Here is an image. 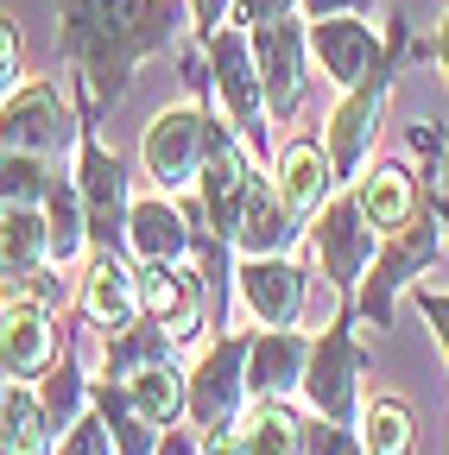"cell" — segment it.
I'll return each mask as SVG.
<instances>
[{"label": "cell", "instance_id": "cell-39", "mask_svg": "<svg viewBox=\"0 0 449 455\" xmlns=\"http://www.w3.org/2000/svg\"><path fill=\"white\" fill-rule=\"evenodd\" d=\"M221 7H229V0H196V26L215 38V26H221Z\"/></svg>", "mask_w": 449, "mask_h": 455}, {"label": "cell", "instance_id": "cell-3", "mask_svg": "<svg viewBox=\"0 0 449 455\" xmlns=\"http://www.w3.org/2000/svg\"><path fill=\"white\" fill-rule=\"evenodd\" d=\"M83 164H76V196H83V221H89V241L101 253H121L127 241V215H133V196H127V171L121 158H108L101 140L83 127Z\"/></svg>", "mask_w": 449, "mask_h": 455}, {"label": "cell", "instance_id": "cell-14", "mask_svg": "<svg viewBox=\"0 0 449 455\" xmlns=\"http://www.w3.org/2000/svg\"><path fill=\"white\" fill-rule=\"evenodd\" d=\"M58 367V329L38 304H7L0 316V373L7 379H38Z\"/></svg>", "mask_w": 449, "mask_h": 455}, {"label": "cell", "instance_id": "cell-29", "mask_svg": "<svg viewBox=\"0 0 449 455\" xmlns=\"http://www.w3.org/2000/svg\"><path fill=\"white\" fill-rule=\"evenodd\" d=\"M44 228H51V266L70 272V259H76V253H83V241H89L83 196H76L70 184H51V196H44Z\"/></svg>", "mask_w": 449, "mask_h": 455}, {"label": "cell", "instance_id": "cell-41", "mask_svg": "<svg viewBox=\"0 0 449 455\" xmlns=\"http://www.w3.org/2000/svg\"><path fill=\"white\" fill-rule=\"evenodd\" d=\"M437 57H443V70H449V13H443V32H437Z\"/></svg>", "mask_w": 449, "mask_h": 455}, {"label": "cell", "instance_id": "cell-4", "mask_svg": "<svg viewBox=\"0 0 449 455\" xmlns=\"http://www.w3.org/2000/svg\"><path fill=\"white\" fill-rule=\"evenodd\" d=\"M209 57H215V95L229 108V121L247 146H272L266 133V89H260V64H253V38L241 32H215L209 38Z\"/></svg>", "mask_w": 449, "mask_h": 455}, {"label": "cell", "instance_id": "cell-8", "mask_svg": "<svg viewBox=\"0 0 449 455\" xmlns=\"http://www.w3.org/2000/svg\"><path fill=\"white\" fill-rule=\"evenodd\" d=\"M437 259V221L430 215H412L399 235H386V247L373 253V278H367V298H361V310H367V323H380L386 329V316H392V291H399L405 278H418L424 266Z\"/></svg>", "mask_w": 449, "mask_h": 455}, {"label": "cell", "instance_id": "cell-18", "mask_svg": "<svg viewBox=\"0 0 449 455\" xmlns=\"http://www.w3.org/2000/svg\"><path fill=\"white\" fill-rule=\"evenodd\" d=\"M310 367V341L298 329H266L260 341H247V392L253 398H285L292 386H304Z\"/></svg>", "mask_w": 449, "mask_h": 455}, {"label": "cell", "instance_id": "cell-10", "mask_svg": "<svg viewBox=\"0 0 449 455\" xmlns=\"http://www.w3.org/2000/svg\"><path fill=\"white\" fill-rule=\"evenodd\" d=\"M310 51L323 57V76L342 89V95H349V89H361V83H373V76H386L380 38H373V26H361L355 13L317 20V26H310Z\"/></svg>", "mask_w": 449, "mask_h": 455}, {"label": "cell", "instance_id": "cell-30", "mask_svg": "<svg viewBox=\"0 0 449 455\" xmlns=\"http://www.w3.org/2000/svg\"><path fill=\"white\" fill-rule=\"evenodd\" d=\"M51 158H32V152H0V215L13 209H38L51 196Z\"/></svg>", "mask_w": 449, "mask_h": 455}, {"label": "cell", "instance_id": "cell-33", "mask_svg": "<svg viewBox=\"0 0 449 455\" xmlns=\"http://www.w3.org/2000/svg\"><path fill=\"white\" fill-rule=\"evenodd\" d=\"M51 455H115V436H108L101 411L76 418L70 430H58V443H51Z\"/></svg>", "mask_w": 449, "mask_h": 455}, {"label": "cell", "instance_id": "cell-20", "mask_svg": "<svg viewBox=\"0 0 449 455\" xmlns=\"http://www.w3.org/2000/svg\"><path fill=\"white\" fill-rule=\"evenodd\" d=\"M83 316L108 323V329H127L140 316V272L121 253H101L83 278Z\"/></svg>", "mask_w": 449, "mask_h": 455}, {"label": "cell", "instance_id": "cell-42", "mask_svg": "<svg viewBox=\"0 0 449 455\" xmlns=\"http://www.w3.org/2000/svg\"><path fill=\"white\" fill-rule=\"evenodd\" d=\"M437 215H443V221H449V203H437Z\"/></svg>", "mask_w": 449, "mask_h": 455}, {"label": "cell", "instance_id": "cell-1", "mask_svg": "<svg viewBox=\"0 0 449 455\" xmlns=\"http://www.w3.org/2000/svg\"><path fill=\"white\" fill-rule=\"evenodd\" d=\"M184 13L172 0H64V51L89 89V108H108L152 51L178 38Z\"/></svg>", "mask_w": 449, "mask_h": 455}, {"label": "cell", "instance_id": "cell-22", "mask_svg": "<svg viewBox=\"0 0 449 455\" xmlns=\"http://www.w3.org/2000/svg\"><path fill=\"white\" fill-rule=\"evenodd\" d=\"M51 266V228L38 209H13V215H0V298L13 291L20 278L44 272Z\"/></svg>", "mask_w": 449, "mask_h": 455}, {"label": "cell", "instance_id": "cell-17", "mask_svg": "<svg viewBox=\"0 0 449 455\" xmlns=\"http://www.w3.org/2000/svg\"><path fill=\"white\" fill-rule=\"evenodd\" d=\"M298 241V215L278 203L272 178H253L247 184V203H241V228H235V247L247 259H285V247Z\"/></svg>", "mask_w": 449, "mask_h": 455}, {"label": "cell", "instance_id": "cell-24", "mask_svg": "<svg viewBox=\"0 0 449 455\" xmlns=\"http://www.w3.org/2000/svg\"><path fill=\"white\" fill-rule=\"evenodd\" d=\"M89 405L101 411V424H108V436H115V449L121 455H158V424H146L140 418V405L127 398V386H115V379H101V386H89Z\"/></svg>", "mask_w": 449, "mask_h": 455}, {"label": "cell", "instance_id": "cell-23", "mask_svg": "<svg viewBox=\"0 0 449 455\" xmlns=\"http://www.w3.org/2000/svg\"><path fill=\"white\" fill-rule=\"evenodd\" d=\"M32 449H51L44 398L0 373V455H32Z\"/></svg>", "mask_w": 449, "mask_h": 455}, {"label": "cell", "instance_id": "cell-27", "mask_svg": "<svg viewBox=\"0 0 449 455\" xmlns=\"http://www.w3.org/2000/svg\"><path fill=\"white\" fill-rule=\"evenodd\" d=\"M127 398H133V405H140V418L146 424H172L184 405H190V379L172 367V361H158V367H146V373H133L127 379Z\"/></svg>", "mask_w": 449, "mask_h": 455}, {"label": "cell", "instance_id": "cell-5", "mask_svg": "<svg viewBox=\"0 0 449 455\" xmlns=\"http://www.w3.org/2000/svg\"><path fill=\"white\" fill-rule=\"evenodd\" d=\"M209 140H215V121L196 108H164L158 121L146 127V171L158 190H184L203 178V158H209Z\"/></svg>", "mask_w": 449, "mask_h": 455}, {"label": "cell", "instance_id": "cell-28", "mask_svg": "<svg viewBox=\"0 0 449 455\" xmlns=\"http://www.w3.org/2000/svg\"><path fill=\"white\" fill-rule=\"evenodd\" d=\"M247 455H304V424L285 411V398H260L253 418L241 424Z\"/></svg>", "mask_w": 449, "mask_h": 455}, {"label": "cell", "instance_id": "cell-37", "mask_svg": "<svg viewBox=\"0 0 449 455\" xmlns=\"http://www.w3.org/2000/svg\"><path fill=\"white\" fill-rule=\"evenodd\" d=\"M418 310L430 316L437 341H443V355H449V291H418Z\"/></svg>", "mask_w": 449, "mask_h": 455}, {"label": "cell", "instance_id": "cell-13", "mask_svg": "<svg viewBox=\"0 0 449 455\" xmlns=\"http://www.w3.org/2000/svg\"><path fill=\"white\" fill-rule=\"evenodd\" d=\"M380 114H386V76L349 89L342 108L329 114V171H335V178H355V171H361V158L380 140Z\"/></svg>", "mask_w": 449, "mask_h": 455}, {"label": "cell", "instance_id": "cell-11", "mask_svg": "<svg viewBox=\"0 0 449 455\" xmlns=\"http://www.w3.org/2000/svg\"><path fill=\"white\" fill-rule=\"evenodd\" d=\"M304 44H310V32L298 20L253 26V64H260V89H266V114H278V121L304 101Z\"/></svg>", "mask_w": 449, "mask_h": 455}, {"label": "cell", "instance_id": "cell-26", "mask_svg": "<svg viewBox=\"0 0 449 455\" xmlns=\"http://www.w3.org/2000/svg\"><path fill=\"white\" fill-rule=\"evenodd\" d=\"M158 361H172V335H164L158 323H127L115 341H108L101 373L121 386V379H133V373H146V367H158Z\"/></svg>", "mask_w": 449, "mask_h": 455}, {"label": "cell", "instance_id": "cell-19", "mask_svg": "<svg viewBox=\"0 0 449 455\" xmlns=\"http://www.w3.org/2000/svg\"><path fill=\"white\" fill-rule=\"evenodd\" d=\"M329 184H335V178H329V158H323V146H317V140H292L285 152H278L272 190H278V203H285V209H292L298 221L323 209Z\"/></svg>", "mask_w": 449, "mask_h": 455}, {"label": "cell", "instance_id": "cell-34", "mask_svg": "<svg viewBox=\"0 0 449 455\" xmlns=\"http://www.w3.org/2000/svg\"><path fill=\"white\" fill-rule=\"evenodd\" d=\"M304 455H367V449L349 436V424L317 418V424H304Z\"/></svg>", "mask_w": 449, "mask_h": 455}, {"label": "cell", "instance_id": "cell-31", "mask_svg": "<svg viewBox=\"0 0 449 455\" xmlns=\"http://www.w3.org/2000/svg\"><path fill=\"white\" fill-rule=\"evenodd\" d=\"M418 430H412V405L405 398H373L361 411V449L367 455H412Z\"/></svg>", "mask_w": 449, "mask_h": 455}, {"label": "cell", "instance_id": "cell-38", "mask_svg": "<svg viewBox=\"0 0 449 455\" xmlns=\"http://www.w3.org/2000/svg\"><path fill=\"white\" fill-rule=\"evenodd\" d=\"M298 7H304V13H317V20H335V13H355V20H361L373 0H298Z\"/></svg>", "mask_w": 449, "mask_h": 455}, {"label": "cell", "instance_id": "cell-36", "mask_svg": "<svg viewBox=\"0 0 449 455\" xmlns=\"http://www.w3.org/2000/svg\"><path fill=\"white\" fill-rule=\"evenodd\" d=\"M20 83V26L0 13V95Z\"/></svg>", "mask_w": 449, "mask_h": 455}, {"label": "cell", "instance_id": "cell-43", "mask_svg": "<svg viewBox=\"0 0 449 455\" xmlns=\"http://www.w3.org/2000/svg\"><path fill=\"white\" fill-rule=\"evenodd\" d=\"M32 455H51V449H32Z\"/></svg>", "mask_w": 449, "mask_h": 455}, {"label": "cell", "instance_id": "cell-15", "mask_svg": "<svg viewBox=\"0 0 449 455\" xmlns=\"http://www.w3.org/2000/svg\"><path fill=\"white\" fill-rule=\"evenodd\" d=\"M241 298L260 329H292L304 316V272L292 259H247L241 266Z\"/></svg>", "mask_w": 449, "mask_h": 455}, {"label": "cell", "instance_id": "cell-9", "mask_svg": "<svg viewBox=\"0 0 449 455\" xmlns=\"http://www.w3.org/2000/svg\"><path fill=\"white\" fill-rule=\"evenodd\" d=\"M317 253H323V272H329L335 291H349V284L373 266V253H380V228L361 215L355 196H335V203L323 209V221H317Z\"/></svg>", "mask_w": 449, "mask_h": 455}, {"label": "cell", "instance_id": "cell-35", "mask_svg": "<svg viewBox=\"0 0 449 455\" xmlns=\"http://www.w3.org/2000/svg\"><path fill=\"white\" fill-rule=\"evenodd\" d=\"M298 0H235V20L241 26H278V20H292Z\"/></svg>", "mask_w": 449, "mask_h": 455}, {"label": "cell", "instance_id": "cell-2", "mask_svg": "<svg viewBox=\"0 0 449 455\" xmlns=\"http://www.w3.org/2000/svg\"><path fill=\"white\" fill-rule=\"evenodd\" d=\"M361 341L342 329V323H329L323 341H310V367H304V398L317 405V418L329 424H361Z\"/></svg>", "mask_w": 449, "mask_h": 455}, {"label": "cell", "instance_id": "cell-40", "mask_svg": "<svg viewBox=\"0 0 449 455\" xmlns=\"http://www.w3.org/2000/svg\"><path fill=\"white\" fill-rule=\"evenodd\" d=\"M158 455H196V443H184V436L172 430V436H164V443H158Z\"/></svg>", "mask_w": 449, "mask_h": 455}, {"label": "cell", "instance_id": "cell-16", "mask_svg": "<svg viewBox=\"0 0 449 455\" xmlns=\"http://www.w3.org/2000/svg\"><path fill=\"white\" fill-rule=\"evenodd\" d=\"M140 310L146 323H158L172 341L196 335V310H203V284L190 266H146L140 272Z\"/></svg>", "mask_w": 449, "mask_h": 455}, {"label": "cell", "instance_id": "cell-12", "mask_svg": "<svg viewBox=\"0 0 449 455\" xmlns=\"http://www.w3.org/2000/svg\"><path fill=\"white\" fill-rule=\"evenodd\" d=\"M203 215L215 228V241H235V228H241V203H247V184H253V171H247V152L229 127H215L209 140V158H203Z\"/></svg>", "mask_w": 449, "mask_h": 455}, {"label": "cell", "instance_id": "cell-6", "mask_svg": "<svg viewBox=\"0 0 449 455\" xmlns=\"http://www.w3.org/2000/svg\"><path fill=\"white\" fill-rule=\"evenodd\" d=\"M76 133V121L64 114L58 89L51 83H26L20 95H7V108H0V152H32V158H51L64 152Z\"/></svg>", "mask_w": 449, "mask_h": 455}, {"label": "cell", "instance_id": "cell-21", "mask_svg": "<svg viewBox=\"0 0 449 455\" xmlns=\"http://www.w3.org/2000/svg\"><path fill=\"white\" fill-rule=\"evenodd\" d=\"M184 247H190V228H184V215H178L172 203H164V196L133 203V215H127V253H133V259H146V266H178Z\"/></svg>", "mask_w": 449, "mask_h": 455}, {"label": "cell", "instance_id": "cell-25", "mask_svg": "<svg viewBox=\"0 0 449 455\" xmlns=\"http://www.w3.org/2000/svg\"><path fill=\"white\" fill-rule=\"evenodd\" d=\"M355 203H361V215L380 228V235H399V228L412 221V209H418V190H412V178L399 164H386V171H373V178H361Z\"/></svg>", "mask_w": 449, "mask_h": 455}, {"label": "cell", "instance_id": "cell-32", "mask_svg": "<svg viewBox=\"0 0 449 455\" xmlns=\"http://www.w3.org/2000/svg\"><path fill=\"white\" fill-rule=\"evenodd\" d=\"M83 398H89V379H83L70 361L51 367V386H44V424H51V436L70 430V424L83 418Z\"/></svg>", "mask_w": 449, "mask_h": 455}, {"label": "cell", "instance_id": "cell-7", "mask_svg": "<svg viewBox=\"0 0 449 455\" xmlns=\"http://www.w3.org/2000/svg\"><path fill=\"white\" fill-rule=\"evenodd\" d=\"M241 405H247V341L221 335L215 348L196 361V373H190V405L184 411L203 430H215V424H235Z\"/></svg>", "mask_w": 449, "mask_h": 455}]
</instances>
